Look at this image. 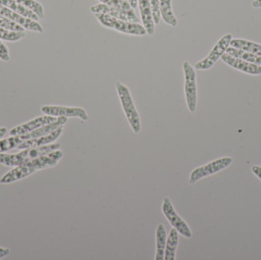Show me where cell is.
<instances>
[{
    "label": "cell",
    "mask_w": 261,
    "mask_h": 260,
    "mask_svg": "<svg viewBox=\"0 0 261 260\" xmlns=\"http://www.w3.org/2000/svg\"><path fill=\"white\" fill-rule=\"evenodd\" d=\"M251 171L261 181V166L254 165L251 167Z\"/></svg>",
    "instance_id": "cell-30"
},
{
    "label": "cell",
    "mask_w": 261,
    "mask_h": 260,
    "mask_svg": "<svg viewBox=\"0 0 261 260\" xmlns=\"http://www.w3.org/2000/svg\"><path fill=\"white\" fill-rule=\"evenodd\" d=\"M24 142L22 137L20 136H10L6 139L0 140V154L7 152L11 150L18 148Z\"/></svg>",
    "instance_id": "cell-23"
},
{
    "label": "cell",
    "mask_w": 261,
    "mask_h": 260,
    "mask_svg": "<svg viewBox=\"0 0 261 260\" xmlns=\"http://www.w3.org/2000/svg\"><path fill=\"white\" fill-rule=\"evenodd\" d=\"M41 112L46 115L54 117L78 118L83 122H87L89 116L87 111L81 107L60 106V105H44L41 107Z\"/></svg>",
    "instance_id": "cell-8"
},
{
    "label": "cell",
    "mask_w": 261,
    "mask_h": 260,
    "mask_svg": "<svg viewBox=\"0 0 261 260\" xmlns=\"http://www.w3.org/2000/svg\"><path fill=\"white\" fill-rule=\"evenodd\" d=\"M63 132H64V126L60 127L58 129L55 130L50 134H47V135L42 136V137H38V138L25 140V141L21 143L17 148V149L23 150L25 149V148H36V147L51 145V143H55L56 140H58L61 137Z\"/></svg>",
    "instance_id": "cell-14"
},
{
    "label": "cell",
    "mask_w": 261,
    "mask_h": 260,
    "mask_svg": "<svg viewBox=\"0 0 261 260\" xmlns=\"http://www.w3.org/2000/svg\"><path fill=\"white\" fill-rule=\"evenodd\" d=\"M156 238V253L155 260H164V252H165L166 244H167V234L164 224H158L155 233Z\"/></svg>",
    "instance_id": "cell-17"
},
{
    "label": "cell",
    "mask_w": 261,
    "mask_h": 260,
    "mask_svg": "<svg viewBox=\"0 0 261 260\" xmlns=\"http://www.w3.org/2000/svg\"><path fill=\"white\" fill-rule=\"evenodd\" d=\"M252 7L255 8V9H260L261 8V0H254L251 3Z\"/></svg>",
    "instance_id": "cell-32"
},
{
    "label": "cell",
    "mask_w": 261,
    "mask_h": 260,
    "mask_svg": "<svg viewBox=\"0 0 261 260\" xmlns=\"http://www.w3.org/2000/svg\"><path fill=\"white\" fill-rule=\"evenodd\" d=\"M132 9H135L138 6V0H128Z\"/></svg>",
    "instance_id": "cell-34"
},
{
    "label": "cell",
    "mask_w": 261,
    "mask_h": 260,
    "mask_svg": "<svg viewBox=\"0 0 261 260\" xmlns=\"http://www.w3.org/2000/svg\"><path fill=\"white\" fill-rule=\"evenodd\" d=\"M67 119H68L66 117H58L55 122L48 124V125H44V126L35 130L32 132L23 134V135H21V137H22L24 141H25V140H30V139L38 138V137L47 135V134H50L55 130L58 129L60 127L64 126L67 123Z\"/></svg>",
    "instance_id": "cell-16"
},
{
    "label": "cell",
    "mask_w": 261,
    "mask_h": 260,
    "mask_svg": "<svg viewBox=\"0 0 261 260\" xmlns=\"http://www.w3.org/2000/svg\"><path fill=\"white\" fill-rule=\"evenodd\" d=\"M0 26L8 29V30L13 31V32H24L25 29L20 26L19 24H16L14 21H11L9 18L5 17L4 15L0 14Z\"/></svg>",
    "instance_id": "cell-26"
},
{
    "label": "cell",
    "mask_w": 261,
    "mask_h": 260,
    "mask_svg": "<svg viewBox=\"0 0 261 260\" xmlns=\"http://www.w3.org/2000/svg\"><path fill=\"white\" fill-rule=\"evenodd\" d=\"M116 88L122 109L126 116L130 128L135 134H138L141 130V119L139 113L135 107L129 89L126 85L119 81L116 82Z\"/></svg>",
    "instance_id": "cell-2"
},
{
    "label": "cell",
    "mask_w": 261,
    "mask_h": 260,
    "mask_svg": "<svg viewBox=\"0 0 261 260\" xmlns=\"http://www.w3.org/2000/svg\"><path fill=\"white\" fill-rule=\"evenodd\" d=\"M61 148V143H53L45 146L25 148L17 154H0V163L8 167H15L33 159L46 155Z\"/></svg>",
    "instance_id": "cell-1"
},
{
    "label": "cell",
    "mask_w": 261,
    "mask_h": 260,
    "mask_svg": "<svg viewBox=\"0 0 261 260\" xmlns=\"http://www.w3.org/2000/svg\"><path fill=\"white\" fill-rule=\"evenodd\" d=\"M24 32H13V31L8 30L0 26V40L3 41H9V42H15L19 41L21 38L25 37Z\"/></svg>",
    "instance_id": "cell-24"
},
{
    "label": "cell",
    "mask_w": 261,
    "mask_h": 260,
    "mask_svg": "<svg viewBox=\"0 0 261 260\" xmlns=\"http://www.w3.org/2000/svg\"><path fill=\"white\" fill-rule=\"evenodd\" d=\"M233 37L231 34H227L222 37L215 44L208 56L195 64V69L198 70H207L211 69L219 61V58L222 57V55L226 53V50L229 47L230 43Z\"/></svg>",
    "instance_id": "cell-7"
},
{
    "label": "cell",
    "mask_w": 261,
    "mask_h": 260,
    "mask_svg": "<svg viewBox=\"0 0 261 260\" xmlns=\"http://www.w3.org/2000/svg\"><path fill=\"white\" fill-rule=\"evenodd\" d=\"M230 46L234 48L240 49V50L261 56V44L254 42V41L242 39V38H234L231 40Z\"/></svg>",
    "instance_id": "cell-20"
},
{
    "label": "cell",
    "mask_w": 261,
    "mask_h": 260,
    "mask_svg": "<svg viewBox=\"0 0 261 260\" xmlns=\"http://www.w3.org/2000/svg\"><path fill=\"white\" fill-rule=\"evenodd\" d=\"M35 166L30 161L22 165L15 166L0 179L1 184H9L23 180L37 172Z\"/></svg>",
    "instance_id": "cell-12"
},
{
    "label": "cell",
    "mask_w": 261,
    "mask_h": 260,
    "mask_svg": "<svg viewBox=\"0 0 261 260\" xmlns=\"http://www.w3.org/2000/svg\"><path fill=\"white\" fill-rule=\"evenodd\" d=\"M57 119H58L57 117L46 115V114L43 116H39V117L35 118L33 120L29 121V122H26V123L12 128L10 131H9V134L10 136L23 135V134L32 132V131H35V130L44 126V125L52 123V122H55Z\"/></svg>",
    "instance_id": "cell-11"
},
{
    "label": "cell",
    "mask_w": 261,
    "mask_h": 260,
    "mask_svg": "<svg viewBox=\"0 0 261 260\" xmlns=\"http://www.w3.org/2000/svg\"><path fill=\"white\" fill-rule=\"evenodd\" d=\"M161 15L164 22L172 27H176L178 21L172 9L171 0H160Z\"/></svg>",
    "instance_id": "cell-21"
},
{
    "label": "cell",
    "mask_w": 261,
    "mask_h": 260,
    "mask_svg": "<svg viewBox=\"0 0 261 260\" xmlns=\"http://www.w3.org/2000/svg\"><path fill=\"white\" fill-rule=\"evenodd\" d=\"M90 11L93 14L99 13L104 15H110L113 18L123 20L132 23H140L139 18L135 14V9H132L130 10H125L121 8L113 7V6H107V5L99 3V4L92 6L90 7Z\"/></svg>",
    "instance_id": "cell-9"
},
{
    "label": "cell",
    "mask_w": 261,
    "mask_h": 260,
    "mask_svg": "<svg viewBox=\"0 0 261 260\" xmlns=\"http://www.w3.org/2000/svg\"><path fill=\"white\" fill-rule=\"evenodd\" d=\"M6 132H7V128H5V127L0 128V140L3 139V137L6 135Z\"/></svg>",
    "instance_id": "cell-33"
},
{
    "label": "cell",
    "mask_w": 261,
    "mask_h": 260,
    "mask_svg": "<svg viewBox=\"0 0 261 260\" xmlns=\"http://www.w3.org/2000/svg\"><path fill=\"white\" fill-rule=\"evenodd\" d=\"M0 14L4 15L11 21L19 24L26 30L32 31V32H38V33H43L44 32V28L38 21L26 18L20 14L16 13L14 11L11 10L9 8L1 6V5H0Z\"/></svg>",
    "instance_id": "cell-10"
},
{
    "label": "cell",
    "mask_w": 261,
    "mask_h": 260,
    "mask_svg": "<svg viewBox=\"0 0 261 260\" xmlns=\"http://www.w3.org/2000/svg\"><path fill=\"white\" fill-rule=\"evenodd\" d=\"M94 15L100 24L106 28L133 36H144L147 35L145 28L141 23L128 22L104 14L96 13Z\"/></svg>",
    "instance_id": "cell-3"
},
{
    "label": "cell",
    "mask_w": 261,
    "mask_h": 260,
    "mask_svg": "<svg viewBox=\"0 0 261 260\" xmlns=\"http://www.w3.org/2000/svg\"><path fill=\"white\" fill-rule=\"evenodd\" d=\"M179 241V234L172 227L167 236L164 252V260H176V253Z\"/></svg>",
    "instance_id": "cell-18"
},
{
    "label": "cell",
    "mask_w": 261,
    "mask_h": 260,
    "mask_svg": "<svg viewBox=\"0 0 261 260\" xmlns=\"http://www.w3.org/2000/svg\"><path fill=\"white\" fill-rule=\"evenodd\" d=\"M141 20L143 26L147 32V35H153L155 32V24L152 16L150 0H138Z\"/></svg>",
    "instance_id": "cell-15"
},
{
    "label": "cell",
    "mask_w": 261,
    "mask_h": 260,
    "mask_svg": "<svg viewBox=\"0 0 261 260\" xmlns=\"http://www.w3.org/2000/svg\"><path fill=\"white\" fill-rule=\"evenodd\" d=\"M0 59L4 62H7L10 60L9 56V49L7 46L0 40Z\"/></svg>",
    "instance_id": "cell-29"
},
{
    "label": "cell",
    "mask_w": 261,
    "mask_h": 260,
    "mask_svg": "<svg viewBox=\"0 0 261 260\" xmlns=\"http://www.w3.org/2000/svg\"><path fill=\"white\" fill-rule=\"evenodd\" d=\"M10 254V250L9 248L5 247H0V259L6 257Z\"/></svg>",
    "instance_id": "cell-31"
},
{
    "label": "cell",
    "mask_w": 261,
    "mask_h": 260,
    "mask_svg": "<svg viewBox=\"0 0 261 260\" xmlns=\"http://www.w3.org/2000/svg\"><path fill=\"white\" fill-rule=\"evenodd\" d=\"M221 59L227 65L239 70V71L242 72V73L252 75V76H259V75H261L260 66L246 62V61L239 59V58L234 57V56H231V55L228 54L227 53H224Z\"/></svg>",
    "instance_id": "cell-13"
},
{
    "label": "cell",
    "mask_w": 261,
    "mask_h": 260,
    "mask_svg": "<svg viewBox=\"0 0 261 260\" xmlns=\"http://www.w3.org/2000/svg\"><path fill=\"white\" fill-rule=\"evenodd\" d=\"M150 3L153 21H154L155 24H158L161 19L160 0H150Z\"/></svg>",
    "instance_id": "cell-28"
},
{
    "label": "cell",
    "mask_w": 261,
    "mask_h": 260,
    "mask_svg": "<svg viewBox=\"0 0 261 260\" xmlns=\"http://www.w3.org/2000/svg\"><path fill=\"white\" fill-rule=\"evenodd\" d=\"M226 53L234 57L239 58L246 62L256 64V65L261 67V56H258V55L254 54V53L240 50V49L234 48L231 46H229L227 49Z\"/></svg>",
    "instance_id": "cell-22"
},
{
    "label": "cell",
    "mask_w": 261,
    "mask_h": 260,
    "mask_svg": "<svg viewBox=\"0 0 261 260\" xmlns=\"http://www.w3.org/2000/svg\"><path fill=\"white\" fill-rule=\"evenodd\" d=\"M0 5L5 6V7L9 8L11 10L14 11L16 13L20 14V15L26 17V18H31V19L37 21L40 19L35 12H32L28 8L24 7L20 3H17L15 0H0Z\"/></svg>",
    "instance_id": "cell-19"
},
{
    "label": "cell",
    "mask_w": 261,
    "mask_h": 260,
    "mask_svg": "<svg viewBox=\"0 0 261 260\" xmlns=\"http://www.w3.org/2000/svg\"><path fill=\"white\" fill-rule=\"evenodd\" d=\"M161 211L171 227L177 230L181 236L187 239H190L193 237V233L188 224L176 212L174 206L169 197L165 196L163 198Z\"/></svg>",
    "instance_id": "cell-5"
},
{
    "label": "cell",
    "mask_w": 261,
    "mask_h": 260,
    "mask_svg": "<svg viewBox=\"0 0 261 260\" xmlns=\"http://www.w3.org/2000/svg\"><path fill=\"white\" fill-rule=\"evenodd\" d=\"M232 162L233 159L231 157H223L216 159L203 166H199L190 172L188 180L189 183L190 185L196 184L202 179L214 175V174L223 170L225 168L228 167L232 163Z\"/></svg>",
    "instance_id": "cell-6"
},
{
    "label": "cell",
    "mask_w": 261,
    "mask_h": 260,
    "mask_svg": "<svg viewBox=\"0 0 261 260\" xmlns=\"http://www.w3.org/2000/svg\"><path fill=\"white\" fill-rule=\"evenodd\" d=\"M99 1L102 4L113 6V7L121 8L125 10H130L132 9L128 1H121V0H99Z\"/></svg>",
    "instance_id": "cell-27"
},
{
    "label": "cell",
    "mask_w": 261,
    "mask_h": 260,
    "mask_svg": "<svg viewBox=\"0 0 261 260\" xmlns=\"http://www.w3.org/2000/svg\"><path fill=\"white\" fill-rule=\"evenodd\" d=\"M15 1L35 12L40 19L44 18V8L42 5L36 0H15Z\"/></svg>",
    "instance_id": "cell-25"
},
{
    "label": "cell",
    "mask_w": 261,
    "mask_h": 260,
    "mask_svg": "<svg viewBox=\"0 0 261 260\" xmlns=\"http://www.w3.org/2000/svg\"><path fill=\"white\" fill-rule=\"evenodd\" d=\"M182 70L184 74V93L187 108L190 112L196 111L197 107V84H196V73L195 68L188 62L182 63Z\"/></svg>",
    "instance_id": "cell-4"
},
{
    "label": "cell",
    "mask_w": 261,
    "mask_h": 260,
    "mask_svg": "<svg viewBox=\"0 0 261 260\" xmlns=\"http://www.w3.org/2000/svg\"><path fill=\"white\" fill-rule=\"evenodd\" d=\"M121 1H128V0H121Z\"/></svg>",
    "instance_id": "cell-35"
}]
</instances>
